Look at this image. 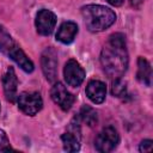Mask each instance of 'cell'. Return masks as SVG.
<instances>
[{"label":"cell","instance_id":"1","mask_svg":"<svg viewBox=\"0 0 153 153\" xmlns=\"http://www.w3.org/2000/svg\"><path fill=\"white\" fill-rule=\"evenodd\" d=\"M100 63L106 75L111 79H118L126 73L128 68V51L123 33L116 32L109 37L100 53Z\"/></svg>","mask_w":153,"mask_h":153},{"label":"cell","instance_id":"2","mask_svg":"<svg viewBox=\"0 0 153 153\" xmlns=\"http://www.w3.org/2000/svg\"><path fill=\"white\" fill-rule=\"evenodd\" d=\"M81 16L86 27L91 32H100L110 27L115 20V12L102 5H87L81 8Z\"/></svg>","mask_w":153,"mask_h":153},{"label":"cell","instance_id":"3","mask_svg":"<svg viewBox=\"0 0 153 153\" xmlns=\"http://www.w3.org/2000/svg\"><path fill=\"white\" fill-rule=\"evenodd\" d=\"M0 51L11 57L24 72L31 73L33 71V62L19 48V45L13 41L11 35L2 25H0Z\"/></svg>","mask_w":153,"mask_h":153},{"label":"cell","instance_id":"4","mask_svg":"<svg viewBox=\"0 0 153 153\" xmlns=\"http://www.w3.org/2000/svg\"><path fill=\"white\" fill-rule=\"evenodd\" d=\"M120 142V135L114 127H105L96 137L94 147L100 153H109L114 151Z\"/></svg>","mask_w":153,"mask_h":153},{"label":"cell","instance_id":"5","mask_svg":"<svg viewBox=\"0 0 153 153\" xmlns=\"http://www.w3.org/2000/svg\"><path fill=\"white\" fill-rule=\"evenodd\" d=\"M18 108L29 116H35L43 106L42 97L38 92H23L17 98Z\"/></svg>","mask_w":153,"mask_h":153},{"label":"cell","instance_id":"6","mask_svg":"<svg viewBox=\"0 0 153 153\" xmlns=\"http://www.w3.org/2000/svg\"><path fill=\"white\" fill-rule=\"evenodd\" d=\"M63 76L66 82L72 87H78L85 79V71L76 60H68L63 68Z\"/></svg>","mask_w":153,"mask_h":153},{"label":"cell","instance_id":"7","mask_svg":"<svg viewBox=\"0 0 153 153\" xmlns=\"http://www.w3.org/2000/svg\"><path fill=\"white\" fill-rule=\"evenodd\" d=\"M50 97L54 100V103H56L63 111H68L75 100L74 96L67 91V88L63 86V84H61L59 81L55 82L54 86L51 87Z\"/></svg>","mask_w":153,"mask_h":153},{"label":"cell","instance_id":"8","mask_svg":"<svg viewBox=\"0 0 153 153\" xmlns=\"http://www.w3.org/2000/svg\"><path fill=\"white\" fill-rule=\"evenodd\" d=\"M35 24H36L37 32L39 35L48 36L55 29L56 16L51 11H49V10H41V11H38V13L36 16Z\"/></svg>","mask_w":153,"mask_h":153},{"label":"cell","instance_id":"9","mask_svg":"<svg viewBox=\"0 0 153 153\" xmlns=\"http://www.w3.org/2000/svg\"><path fill=\"white\" fill-rule=\"evenodd\" d=\"M42 71L48 81H54L56 79L57 71V54L53 48H47L41 57Z\"/></svg>","mask_w":153,"mask_h":153},{"label":"cell","instance_id":"10","mask_svg":"<svg viewBox=\"0 0 153 153\" xmlns=\"http://www.w3.org/2000/svg\"><path fill=\"white\" fill-rule=\"evenodd\" d=\"M80 126L78 123H71L69 129L62 134L61 141L65 151L67 152H78L80 149Z\"/></svg>","mask_w":153,"mask_h":153},{"label":"cell","instance_id":"11","mask_svg":"<svg viewBox=\"0 0 153 153\" xmlns=\"http://www.w3.org/2000/svg\"><path fill=\"white\" fill-rule=\"evenodd\" d=\"M2 86H4V93L8 102L14 103L18 98L17 88H18V79L14 73V69L10 67L6 73L2 76Z\"/></svg>","mask_w":153,"mask_h":153},{"label":"cell","instance_id":"12","mask_svg":"<svg viewBox=\"0 0 153 153\" xmlns=\"http://www.w3.org/2000/svg\"><path fill=\"white\" fill-rule=\"evenodd\" d=\"M86 96L94 104L103 103L106 96L105 84L100 80H91L86 86Z\"/></svg>","mask_w":153,"mask_h":153},{"label":"cell","instance_id":"13","mask_svg":"<svg viewBox=\"0 0 153 153\" xmlns=\"http://www.w3.org/2000/svg\"><path fill=\"white\" fill-rule=\"evenodd\" d=\"M78 33V25L74 22H63L56 33V39L63 44H69L74 41Z\"/></svg>","mask_w":153,"mask_h":153},{"label":"cell","instance_id":"14","mask_svg":"<svg viewBox=\"0 0 153 153\" xmlns=\"http://www.w3.org/2000/svg\"><path fill=\"white\" fill-rule=\"evenodd\" d=\"M137 80L142 84H145L146 86H151V79H152V68L149 62L143 59V57H139L137 59V73H136Z\"/></svg>","mask_w":153,"mask_h":153},{"label":"cell","instance_id":"15","mask_svg":"<svg viewBox=\"0 0 153 153\" xmlns=\"http://www.w3.org/2000/svg\"><path fill=\"white\" fill-rule=\"evenodd\" d=\"M78 118H79V120H81L82 122L87 123L90 127H92V126H94V124L97 123L98 116H97V111H96V110H93L91 106L85 105V106H82V108H81V110H80V114H79Z\"/></svg>","mask_w":153,"mask_h":153},{"label":"cell","instance_id":"16","mask_svg":"<svg viewBox=\"0 0 153 153\" xmlns=\"http://www.w3.org/2000/svg\"><path fill=\"white\" fill-rule=\"evenodd\" d=\"M111 93L116 97H123L127 93V84L121 79H115V81L112 82L111 86Z\"/></svg>","mask_w":153,"mask_h":153},{"label":"cell","instance_id":"17","mask_svg":"<svg viewBox=\"0 0 153 153\" xmlns=\"http://www.w3.org/2000/svg\"><path fill=\"white\" fill-rule=\"evenodd\" d=\"M0 151L1 152H7V151H12V147L10 145L8 137L6 135V133L4 130L0 129Z\"/></svg>","mask_w":153,"mask_h":153},{"label":"cell","instance_id":"18","mask_svg":"<svg viewBox=\"0 0 153 153\" xmlns=\"http://www.w3.org/2000/svg\"><path fill=\"white\" fill-rule=\"evenodd\" d=\"M152 143H153L152 140H143V141H141L139 151L140 152H151L152 151Z\"/></svg>","mask_w":153,"mask_h":153},{"label":"cell","instance_id":"19","mask_svg":"<svg viewBox=\"0 0 153 153\" xmlns=\"http://www.w3.org/2000/svg\"><path fill=\"white\" fill-rule=\"evenodd\" d=\"M143 1H145V0H129V4H130V6L134 7V8H140V7L142 6Z\"/></svg>","mask_w":153,"mask_h":153},{"label":"cell","instance_id":"20","mask_svg":"<svg viewBox=\"0 0 153 153\" xmlns=\"http://www.w3.org/2000/svg\"><path fill=\"white\" fill-rule=\"evenodd\" d=\"M106 1L112 6H121L124 2V0H106Z\"/></svg>","mask_w":153,"mask_h":153}]
</instances>
